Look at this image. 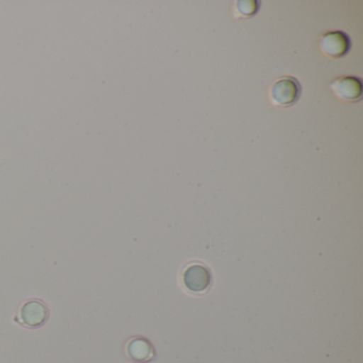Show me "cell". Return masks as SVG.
Wrapping results in <instances>:
<instances>
[{"label": "cell", "instance_id": "obj_7", "mask_svg": "<svg viewBox=\"0 0 363 363\" xmlns=\"http://www.w3.org/2000/svg\"><path fill=\"white\" fill-rule=\"evenodd\" d=\"M260 10V3L257 0H238L233 6V16L235 18H250Z\"/></svg>", "mask_w": 363, "mask_h": 363}, {"label": "cell", "instance_id": "obj_4", "mask_svg": "<svg viewBox=\"0 0 363 363\" xmlns=\"http://www.w3.org/2000/svg\"><path fill=\"white\" fill-rule=\"evenodd\" d=\"M330 90L337 99L345 103H358L362 99V82L354 76L333 80L330 84Z\"/></svg>", "mask_w": 363, "mask_h": 363}, {"label": "cell", "instance_id": "obj_1", "mask_svg": "<svg viewBox=\"0 0 363 363\" xmlns=\"http://www.w3.org/2000/svg\"><path fill=\"white\" fill-rule=\"evenodd\" d=\"M301 91L303 89L296 78L282 76L276 79L269 88V101L275 107L286 109L292 107L298 101Z\"/></svg>", "mask_w": 363, "mask_h": 363}, {"label": "cell", "instance_id": "obj_2", "mask_svg": "<svg viewBox=\"0 0 363 363\" xmlns=\"http://www.w3.org/2000/svg\"><path fill=\"white\" fill-rule=\"evenodd\" d=\"M50 318V309L41 299H29L23 303L18 311L14 322L29 329L44 326Z\"/></svg>", "mask_w": 363, "mask_h": 363}, {"label": "cell", "instance_id": "obj_5", "mask_svg": "<svg viewBox=\"0 0 363 363\" xmlns=\"http://www.w3.org/2000/svg\"><path fill=\"white\" fill-rule=\"evenodd\" d=\"M184 282L191 292H203L210 286L211 274L203 265H190L184 272Z\"/></svg>", "mask_w": 363, "mask_h": 363}, {"label": "cell", "instance_id": "obj_3", "mask_svg": "<svg viewBox=\"0 0 363 363\" xmlns=\"http://www.w3.org/2000/svg\"><path fill=\"white\" fill-rule=\"evenodd\" d=\"M352 41L344 31H329L322 35L320 48L330 59H341L350 52Z\"/></svg>", "mask_w": 363, "mask_h": 363}, {"label": "cell", "instance_id": "obj_6", "mask_svg": "<svg viewBox=\"0 0 363 363\" xmlns=\"http://www.w3.org/2000/svg\"><path fill=\"white\" fill-rule=\"evenodd\" d=\"M127 352L129 357L137 362H145L152 356V346L144 339H135L129 342Z\"/></svg>", "mask_w": 363, "mask_h": 363}]
</instances>
